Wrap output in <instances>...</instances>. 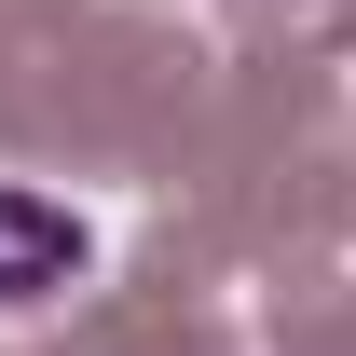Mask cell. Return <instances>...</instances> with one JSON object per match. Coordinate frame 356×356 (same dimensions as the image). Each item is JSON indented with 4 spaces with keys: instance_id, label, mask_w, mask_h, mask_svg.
<instances>
[{
    "instance_id": "6da1fadb",
    "label": "cell",
    "mask_w": 356,
    "mask_h": 356,
    "mask_svg": "<svg viewBox=\"0 0 356 356\" xmlns=\"http://www.w3.org/2000/svg\"><path fill=\"white\" fill-rule=\"evenodd\" d=\"M83 274V220L42 206V192H0V302H42Z\"/></svg>"
}]
</instances>
